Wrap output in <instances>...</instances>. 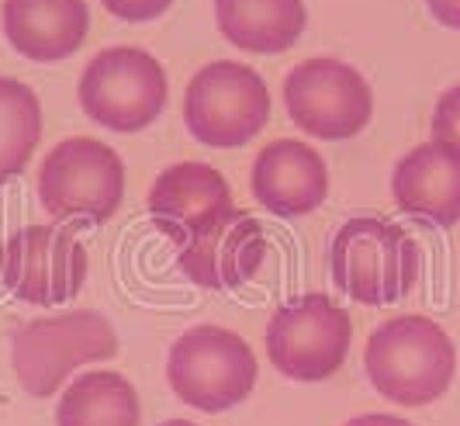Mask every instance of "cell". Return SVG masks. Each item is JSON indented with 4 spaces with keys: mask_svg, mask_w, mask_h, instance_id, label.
Here are the masks:
<instances>
[{
    "mask_svg": "<svg viewBox=\"0 0 460 426\" xmlns=\"http://www.w3.org/2000/svg\"><path fill=\"white\" fill-rule=\"evenodd\" d=\"M364 368L377 395L394 405H429L457 375V351L447 330L426 315H394L370 333Z\"/></svg>",
    "mask_w": 460,
    "mask_h": 426,
    "instance_id": "1",
    "label": "cell"
},
{
    "mask_svg": "<svg viewBox=\"0 0 460 426\" xmlns=\"http://www.w3.org/2000/svg\"><path fill=\"white\" fill-rule=\"evenodd\" d=\"M332 284L360 306H394L412 295L422 253L398 222L381 215H357L340 226L329 246Z\"/></svg>",
    "mask_w": 460,
    "mask_h": 426,
    "instance_id": "2",
    "label": "cell"
},
{
    "mask_svg": "<svg viewBox=\"0 0 460 426\" xmlns=\"http://www.w3.org/2000/svg\"><path fill=\"white\" fill-rule=\"evenodd\" d=\"M118 354V336L111 323L93 312H63L31 319L11 336V360L22 388L35 399H49L63 388V381L93 360H108Z\"/></svg>",
    "mask_w": 460,
    "mask_h": 426,
    "instance_id": "3",
    "label": "cell"
},
{
    "mask_svg": "<svg viewBox=\"0 0 460 426\" xmlns=\"http://www.w3.org/2000/svg\"><path fill=\"white\" fill-rule=\"evenodd\" d=\"M166 378L177 399L201 413H226L246 403L256 385V357L250 343L222 326H190L170 347Z\"/></svg>",
    "mask_w": 460,
    "mask_h": 426,
    "instance_id": "4",
    "label": "cell"
},
{
    "mask_svg": "<svg viewBox=\"0 0 460 426\" xmlns=\"http://www.w3.org/2000/svg\"><path fill=\"white\" fill-rule=\"evenodd\" d=\"M39 198L59 222L101 226L118 212L125 198V164L101 139H63L42 160Z\"/></svg>",
    "mask_w": 460,
    "mask_h": 426,
    "instance_id": "5",
    "label": "cell"
},
{
    "mask_svg": "<svg viewBox=\"0 0 460 426\" xmlns=\"http://www.w3.org/2000/svg\"><path fill=\"white\" fill-rule=\"evenodd\" d=\"M170 80L160 59L136 46L101 49L80 76V104L108 132H142L163 115Z\"/></svg>",
    "mask_w": 460,
    "mask_h": 426,
    "instance_id": "6",
    "label": "cell"
},
{
    "mask_svg": "<svg viewBox=\"0 0 460 426\" xmlns=\"http://www.w3.org/2000/svg\"><path fill=\"white\" fill-rule=\"evenodd\" d=\"M267 119H270V91L263 76L246 63H232V59L208 63L187 84V132L205 146L215 149L246 146L263 132Z\"/></svg>",
    "mask_w": 460,
    "mask_h": 426,
    "instance_id": "7",
    "label": "cell"
},
{
    "mask_svg": "<svg viewBox=\"0 0 460 426\" xmlns=\"http://www.w3.org/2000/svg\"><path fill=\"white\" fill-rule=\"evenodd\" d=\"M353 323L329 295H301L277 308L267 323V357L284 378L315 385L343 368Z\"/></svg>",
    "mask_w": 460,
    "mask_h": 426,
    "instance_id": "8",
    "label": "cell"
},
{
    "mask_svg": "<svg viewBox=\"0 0 460 426\" xmlns=\"http://www.w3.org/2000/svg\"><path fill=\"white\" fill-rule=\"evenodd\" d=\"M284 104L301 132L315 139H353L374 115V94L364 73L343 59H305L284 80Z\"/></svg>",
    "mask_w": 460,
    "mask_h": 426,
    "instance_id": "9",
    "label": "cell"
},
{
    "mask_svg": "<svg viewBox=\"0 0 460 426\" xmlns=\"http://www.w3.org/2000/svg\"><path fill=\"white\" fill-rule=\"evenodd\" d=\"M0 281L28 306H63L87 281V250L69 229L24 226L0 246Z\"/></svg>",
    "mask_w": 460,
    "mask_h": 426,
    "instance_id": "10",
    "label": "cell"
},
{
    "mask_svg": "<svg viewBox=\"0 0 460 426\" xmlns=\"http://www.w3.org/2000/svg\"><path fill=\"white\" fill-rule=\"evenodd\" d=\"M232 188L229 181L208 164H173L166 166L149 191V215L163 236L177 246L201 236L208 226H215L222 215H229Z\"/></svg>",
    "mask_w": 460,
    "mask_h": 426,
    "instance_id": "11",
    "label": "cell"
},
{
    "mask_svg": "<svg viewBox=\"0 0 460 426\" xmlns=\"http://www.w3.org/2000/svg\"><path fill=\"white\" fill-rule=\"evenodd\" d=\"M267 233L253 215L232 209L201 236L181 246V271L194 284L211 291H232L239 284L253 281L256 271L267 261Z\"/></svg>",
    "mask_w": 460,
    "mask_h": 426,
    "instance_id": "12",
    "label": "cell"
},
{
    "mask_svg": "<svg viewBox=\"0 0 460 426\" xmlns=\"http://www.w3.org/2000/svg\"><path fill=\"white\" fill-rule=\"evenodd\" d=\"M253 198L280 218L312 215L329 194V166L301 139H274L253 160Z\"/></svg>",
    "mask_w": 460,
    "mask_h": 426,
    "instance_id": "13",
    "label": "cell"
},
{
    "mask_svg": "<svg viewBox=\"0 0 460 426\" xmlns=\"http://www.w3.org/2000/svg\"><path fill=\"white\" fill-rule=\"evenodd\" d=\"M392 194L402 212L415 215L437 229L460 222V153L422 142L405 153L392 173Z\"/></svg>",
    "mask_w": 460,
    "mask_h": 426,
    "instance_id": "14",
    "label": "cell"
},
{
    "mask_svg": "<svg viewBox=\"0 0 460 426\" xmlns=\"http://www.w3.org/2000/svg\"><path fill=\"white\" fill-rule=\"evenodd\" d=\"M87 0H4V35L24 59H69L87 42Z\"/></svg>",
    "mask_w": 460,
    "mask_h": 426,
    "instance_id": "15",
    "label": "cell"
},
{
    "mask_svg": "<svg viewBox=\"0 0 460 426\" xmlns=\"http://www.w3.org/2000/svg\"><path fill=\"white\" fill-rule=\"evenodd\" d=\"M215 22L235 49L277 56L301 39L308 11L305 0H215Z\"/></svg>",
    "mask_w": 460,
    "mask_h": 426,
    "instance_id": "16",
    "label": "cell"
},
{
    "mask_svg": "<svg viewBox=\"0 0 460 426\" xmlns=\"http://www.w3.org/2000/svg\"><path fill=\"white\" fill-rule=\"evenodd\" d=\"M136 385L118 371H87L69 381L56 405V426H138Z\"/></svg>",
    "mask_w": 460,
    "mask_h": 426,
    "instance_id": "17",
    "label": "cell"
},
{
    "mask_svg": "<svg viewBox=\"0 0 460 426\" xmlns=\"http://www.w3.org/2000/svg\"><path fill=\"white\" fill-rule=\"evenodd\" d=\"M42 139L39 94L14 76H0V184L22 173Z\"/></svg>",
    "mask_w": 460,
    "mask_h": 426,
    "instance_id": "18",
    "label": "cell"
},
{
    "mask_svg": "<svg viewBox=\"0 0 460 426\" xmlns=\"http://www.w3.org/2000/svg\"><path fill=\"white\" fill-rule=\"evenodd\" d=\"M433 142L460 153V84L443 91L433 108Z\"/></svg>",
    "mask_w": 460,
    "mask_h": 426,
    "instance_id": "19",
    "label": "cell"
},
{
    "mask_svg": "<svg viewBox=\"0 0 460 426\" xmlns=\"http://www.w3.org/2000/svg\"><path fill=\"white\" fill-rule=\"evenodd\" d=\"M108 14H115L118 22H156L163 11H170L173 0H101Z\"/></svg>",
    "mask_w": 460,
    "mask_h": 426,
    "instance_id": "20",
    "label": "cell"
},
{
    "mask_svg": "<svg viewBox=\"0 0 460 426\" xmlns=\"http://www.w3.org/2000/svg\"><path fill=\"white\" fill-rule=\"evenodd\" d=\"M426 7L443 28L460 31V0H426Z\"/></svg>",
    "mask_w": 460,
    "mask_h": 426,
    "instance_id": "21",
    "label": "cell"
},
{
    "mask_svg": "<svg viewBox=\"0 0 460 426\" xmlns=\"http://www.w3.org/2000/svg\"><path fill=\"white\" fill-rule=\"evenodd\" d=\"M343 426H412V423L402 420V416H388V413H367V416H357V420H349Z\"/></svg>",
    "mask_w": 460,
    "mask_h": 426,
    "instance_id": "22",
    "label": "cell"
},
{
    "mask_svg": "<svg viewBox=\"0 0 460 426\" xmlns=\"http://www.w3.org/2000/svg\"><path fill=\"white\" fill-rule=\"evenodd\" d=\"M160 426H194V423H187V420H170V423H160Z\"/></svg>",
    "mask_w": 460,
    "mask_h": 426,
    "instance_id": "23",
    "label": "cell"
}]
</instances>
